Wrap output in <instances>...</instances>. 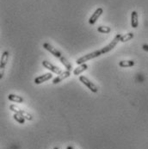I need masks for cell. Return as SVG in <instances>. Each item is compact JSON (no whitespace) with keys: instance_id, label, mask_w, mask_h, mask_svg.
<instances>
[{"instance_id":"ac0fdd59","label":"cell","mask_w":148,"mask_h":149,"mask_svg":"<svg viewBox=\"0 0 148 149\" xmlns=\"http://www.w3.org/2000/svg\"><path fill=\"white\" fill-rule=\"evenodd\" d=\"M142 48H143V50H145V51L148 52V45L147 44H144V45L142 46Z\"/></svg>"},{"instance_id":"ffe728a7","label":"cell","mask_w":148,"mask_h":149,"mask_svg":"<svg viewBox=\"0 0 148 149\" xmlns=\"http://www.w3.org/2000/svg\"><path fill=\"white\" fill-rule=\"evenodd\" d=\"M66 149H74L73 148H72V147H67V148Z\"/></svg>"},{"instance_id":"52a82bcc","label":"cell","mask_w":148,"mask_h":149,"mask_svg":"<svg viewBox=\"0 0 148 149\" xmlns=\"http://www.w3.org/2000/svg\"><path fill=\"white\" fill-rule=\"evenodd\" d=\"M103 8H97V9L95 10V12L92 14V16L90 17V19H89V23L91 24V25L95 24L96 22L97 21V19H98V18L101 16V15L103 14Z\"/></svg>"},{"instance_id":"3957f363","label":"cell","mask_w":148,"mask_h":149,"mask_svg":"<svg viewBox=\"0 0 148 149\" xmlns=\"http://www.w3.org/2000/svg\"><path fill=\"white\" fill-rule=\"evenodd\" d=\"M121 37V35H120V34L116 35V36H115V37L113 39V41H111V42L109 44V45H107L106 47H103L102 49H100V51H101L102 54H104L109 53L110 51H111V50H112V49L116 46V45H117L118 41H120Z\"/></svg>"},{"instance_id":"6da1fadb","label":"cell","mask_w":148,"mask_h":149,"mask_svg":"<svg viewBox=\"0 0 148 149\" xmlns=\"http://www.w3.org/2000/svg\"><path fill=\"white\" fill-rule=\"evenodd\" d=\"M43 47L46 49V50H47L49 53H51L54 57H56V58H58V59H60V62L63 64V66L66 68V70L67 71H72V69H73V67H72V65H71V63L62 55V54L59 51V50H57L55 47H53L52 45H50L49 43H47V42H45V43H43Z\"/></svg>"},{"instance_id":"2e32d148","label":"cell","mask_w":148,"mask_h":149,"mask_svg":"<svg viewBox=\"0 0 148 149\" xmlns=\"http://www.w3.org/2000/svg\"><path fill=\"white\" fill-rule=\"evenodd\" d=\"M134 38V33H127V34H125L123 36H121L120 41L121 42H125V41H130L131 39Z\"/></svg>"},{"instance_id":"9c48e42d","label":"cell","mask_w":148,"mask_h":149,"mask_svg":"<svg viewBox=\"0 0 148 149\" xmlns=\"http://www.w3.org/2000/svg\"><path fill=\"white\" fill-rule=\"evenodd\" d=\"M70 75H71V72H70V71H67V70H66V71H65V72H62V73H60L58 77H56V78L53 80V84H56L61 82L62 80H64V79L69 78Z\"/></svg>"},{"instance_id":"5b68a950","label":"cell","mask_w":148,"mask_h":149,"mask_svg":"<svg viewBox=\"0 0 148 149\" xmlns=\"http://www.w3.org/2000/svg\"><path fill=\"white\" fill-rule=\"evenodd\" d=\"M42 66H43L45 68L50 70L51 72L56 73L57 75H60V73H62V71H61L60 68H59V67L53 66V64H51V63H50L49 61H47V60H43V61H42Z\"/></svg>"},{"instance_id":"30bf717a","label":"cell","mask_w":148,"mask_h":149,"mask_svg":"<svg viewBox=\"0 0 148 149\" xmlns=\"http://www.w3.org/2000/svg\"><path fill=\"white\" fill-rule=\"evenodd\" d=\"M131 25L134 29H136L139 25L138 20V13L136 11H133L131 14Z\"/></svg>"},{"instance_id":"4fadbf2b","label":"cell","mask_w":148,"mask_h":149,"mask_svg":"<svg viewBox=\"0 0 148 149\" xmlns=\"http://www.w3.org/2000/svg\"><path fill=\"white\" fill-rule=\"evenodd\" d=\"M8 98H9V100L15 102V103H23V98L22 97L15 95V94H10L8 96Z\"/></svg>"},{"instance_id":"e0dca14e","label":"cell","mask_w":148,"mask_h":149,"mask_svg":"<svg viewBox=\"0 0 148 149\" xmlns=\"http://www.w3.org/2000/svg\"><path fill=\"white\" fill-rule=\"evenodd\" d=\"M97 31L100 33H103V34H108L111 31V29L110 27L107 26H100L97 28Z\"/></svg>"},{"instance_id":"8992f818","label":"cell","mask_w":148,"mask_h":149,"mask_svg":"<svg viewBox=\"0 0 148 149\" xmlns=\"http://www.w3.org/2000/svg\"><path fill=\"white\" fill-rule=\"evenodd\" d=\"M10 111H12L16 113V114H20L21 115H23L25 119H27V120H29V121H31V120L33 119L32 115H31L29 113L20 110L18 107H16V106H15V105H10Z\"/></svg>"},{"instance_id":"277c9868","label":"cell","mask_w":148,"mask_h":149,"mask_svg":"<svg viewBox=\"0 0 148 149\" xmlns=\"http://www.w3.org/2000/svg\"><path fill=\"white\" fill-rule=\"evenodd\" d=\"M79 80L84 84V85H86L87 87H88V89H90L93 93H97V91H98V88H97V86L94 84V83H92L88 78H86L85 76H80L79 77Z\"/></svg>"},{"instance_id":"7c38bea8","label":"cell","mask_w":148,"mask_h":149,"mask_svg":"<svg viewBox=\"0 0 148 149\" xmlns=\"http://www.w3.org/2000/svg\"><path fill=\"white\" fill-rule=\"evenodd\" d=\"M88 69V66L86 64H82V65H79V67H77L75 70L73 71L74 75H79L80 73H82L83 72L86 71Z\"/></svg>"},{"instance_id":"7a4b0ae2","label":"cell","mask_w":148,"mask_h":149,"mask_svg":"<svg viewBox=\"0 0 148 149\" xmlns=\"http://www.w3.org/2000/svg\"><path fill=\"white\" fill-rule=\"evenodd\" d=\"M100 55H102L101 51H100V50H97V51H95V52L87 54H85V55L80 57L79 59L77 60L76 63H77V65H82V64H84V62L89 61V60H92V59H95V58H97V57H98V56H100Z\"/></svg>"},{"instance_id":"8fae6325","label":"cell","mask_w":148,"mask_h":149,"mask_svg":"<svg viewBox=\"0 0 148 149\" xmlns=\"http://www.w3.org/2000/svg\"><path fill=\"white\" fill-rule=\"evenodd\" d=\"M9 60V52L5 51L3 53L2 56H1V63H0V68H4L5 66L7 65Z\"/></svg>"},{"instance_id":"5bb4252c","label":"cell","mask_w":148,"mask_h":149,"mask_svg":"<svg viewBox=\"0 0 148 149\" xmlns=\"http://www.w3.org/2000/svg\"><path fill=\"white\" fill-rule=\"evenodd\" d=\"M134 60H121L119 62V66L121 67H131L134 66Z\"/></svg>"},{"instance_id":"d6986e66","label":"cell","mask_w":148,"mask_h":149,"mask_svg":"<svg viewBox=\"0 0 148 149\" xmlns=\"http://www.w3.org/2000/svg\"><path fill=\"white\" fill-rule=\"evenodd\" d=\"M3 73H4V68H1V72H0V78H3Z\"/></svg>"},{"instance_id":"ba28073f","label":"cell","mask_w":148,"mask_h":149,"mask_svg":"<svg viewBox=\"0 0 148 149\" xmlns=\"http://www.w3.org/2000/svg\"><path fill=\"white\" fill-rule=\"evenodd\" d=\"M53 78V75L52 73H45V74L41 75V76H39L35 78V84H42L49 79H51Z\"/></svg>"},{"instance_id":"9a60e30c","label":"cell","mask_w":148,"mask_h":149,"mask_svg":"<svg viewBox=\"0 0 148 149\" xmlns=\"http://www.w3.org/2000/svg\"><path fill=\"white\" fill-rule=\"evenodd\" d=\"M13 118L18 122V123H21V124H23L24 122H25V118L23 116V115H21L20 114H16V113H15L14 114V115H13Z\"/></svg>"},{"instance_id":"44dd1931","label":"cell","mask_w":148,"mask_h":149,"mask_svg":"<svg viewBox=\"0 0 148 149\" xmlns=\"http://www.w3.org/2000/svg\"><path fill=\"white\" fill-rule=\"evenodd\" d=\"M53 149H59V148H54Z\"/></svg>"}]
</instances>
